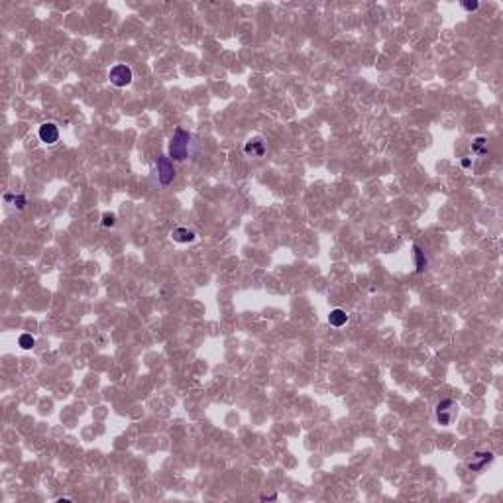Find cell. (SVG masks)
I'll return each mask as SVG.
<instances>
[{"mask_svg":"<svg viewBox=\"0 0 503 503\" xmlns=\"http://www.w3.org/2000/svg\"><path fill=\"white\" fill-rule=\"evenodd\" d=\"M189 144H191V134L183 128H177L169 142V158L173 162H185L189 155Z\"/></svg>","mask_w":503,"mask_h":503,"instance_id":"cell-1","label":"cell"},{"mask_svg":"<svg viewBox=\"0 0 503 503\" xmlns=\"http://www.w3.org/2000/svg\"><path fill=\"white\" fill-rule=\"evenodd\" d=\"M434 415H436L438 425L450 427V425L454 423V419L458 417V405H456L452 399L438 401V403H436V409H434Z\"/></svg>","mask_w":503,"mask_h":503,"instance_id":"cell-2","label":"cell"},{"mask_svg":"<svg viewBox=\"0 0 503 503\" xmlns=\"http://www.w3.org/2000/svg\"><path fill=\"white\" fill-rule=\"evenodd\" d=\"M108 79H110V83H112L114 87L124 89V87H128V85L134 81V73L128 65L118 63V65H114V67L108 71Z\"/></svg>","mask_w":503,"mask_h":503,"instance_id":"cell-3","label":"cell"},{"mask_svg":"<svg viewBox=\"0 0 503 503\" xmlns=\"http://www.w3.org/2000/svg\"><path fill=\"white\" fill-rule=\"evenodd\" d=\"M158 179L162 185H169L173 177H175V167H173V160L167 155H160L158 158Z\"/></svg>","mask_w":503,"mask_h":503,"instance_id":"cell-4","label":"cell"},{"mask_svg":"<svg viewBox=\"0 0 503 503\" xmlns=\"http://www.w3.org/2000/svg\"><path fill=\"white\" fill-rule=\"evenodd\" d=\"M491 460H493V452H489V450H478V452H474L472 458L468 460V470L480 472L488 464H491Z\"/></svg>","mask_w":503,"mask_h":503,"instance_id":"cell-5","label":"cell"},{"mask_svg":"<svg viewBox=\"0 0 503 503\" xmlns=\"http://www.w3.org/2000/svg\"><path fill=\"white\" fill-rule=\"evenodd\" d=\"M38 136H40V140L47 144V146H53L57 140H59V128L53 124V122H44L42 126H40V130H38Z\"/></svg>","mask_w":503,"mask_h":503,"instance_id":"cell-6","label":"cell"},{"mask_svg":"<svg viewBox=\"0 0 503 503\" xmlns=\"http://www.w3.org/2000/svg\"><path fill=\"white\" fill-rule=\"evenodd\" d=\"M244 151H246V155H252V158H262L266 153V144L262 138H252L246 142Z\"/></svg>","mask_w":503,"mask_h":503,"instance_id":"cell-7","label":"cell"},{"mask_svg":"<svg viewBox=\"0 0 503 503\" xmlns=\"http://www.w3.org/2000/svg\"><path fill=\"white\" fill-rule=\"evenodd\" d=\"M171 238L175 242H179V244H191V242L197 240V234L193 230H189V228H185V226H179V228H175L171 232Z\"/></svg>","mask_w":503,"mask_h":503,"instance_id":"cell-8","label":"cell"},{"mask_svg":"<svg viewBox=\"0 0 503 503\" xmlns=\"http://www.w3.org/2000/svg\"><path fill=\"white\" fill-rule=\"evenodd\" d=\"M348 312L344 311V309H332L330 315H328V325L330 326H336V328H340L348 323Z\"/></svg>","mask_w":503,"mask_h":503,"instance_id":"cell-9","label":"cell"},{"mask_svg":"<svg viewBox=\"0 0 503 503\" xmlns=\"http://www.w3.org/2000/svg\"><path fill=\"white\" fill-rule=\"evenodd\" d=\"M413 258H415V267H417V271H423L427 264H429V260H427V256H425V252L421 250V246H413Z\"/></svg>","mask_w":503,"mask_h":503,"instance_id":"cell-10","label":"cell"},{"mask_svg":"<svg viewBox=\"0 0 503 503\" xmlns=\"http://www.w3.org/2000/svg\"><path fill=\"white\" fill-rule=\"evenodd\" d=\"M472 151L476 155H486V151H488V140L484 136H478L472 142Z\"/></svg>","mask_w":503,"mask_h":503,"instance_id":"cell-11","label":"cell"},{"mask_svg":"<svg viewBox=\"0 0 503 503\" xmlns=\"http://www.w3.org/2000/svg\"><path fill=\"white\" fill-rule=\"evenodd\" d=\"M18 344H20V348H24V350H32V348L36 346V338H34L32 334H22L20 340H18Z\"/></svg>","mask_w":503,"mask_h":503,"instance_id":"cell-12","label":"cell"},{"mask_svg":"<svg viewBox=\"0 0 503 503\" xmlns=\"http://www.w3.org/2000/svg\"><path fill=\"white\" fill-rule=\"evenodd\" d=\"M6 201H12V203H14V207L20 208V210L26 207V197H24V195H16V197H12V195H6Z\"/></svg>","mask_w":503,"mask_h":503,"instance_id":"cell-13","label":"cell"},{"mask_svg":"<svg viewBox=\"0 0 503 503\" xmlns=\"http://www.w3.org/2000/svg\"><path fill=\"white\" fill-rule=\"evenodd\" d=\"M116 224V216L112 214V212H104L103 214V226L104 228H110V226H114Z\"/></svg>","mask_w":503,"mask_h":503,"instance_id":"cell-14","label":"cell"},{"mask_svg":"<svg viewBox=\"0 0 503 503\" xmlns=\"http://www.w3.org/2000/svg\"><path fill=\"white\" fill-rule=\"evenodd\" d=\"M462 8L468 10V12H474V10L480 8V2H476V0H472V2H470V0H464V2H462Z\"/></svg>","mask_w":503,"mask_h":503,"instance_id":"cell-15","label":"cell"},{"mask_svg":"<svg viewBox=\"0 0 503 503\" xmlns=\"http://www.w3.org/2000/svg\"><path fill=\"white\" fill-rule=\"evenodd\" d=\"M470 165H472V160H470V158L462 160V167H470Z\"/></svg>","mask_w":503,"mask_h":503,"instance_id":"cell-16","label":"cell"}]
</instances>
